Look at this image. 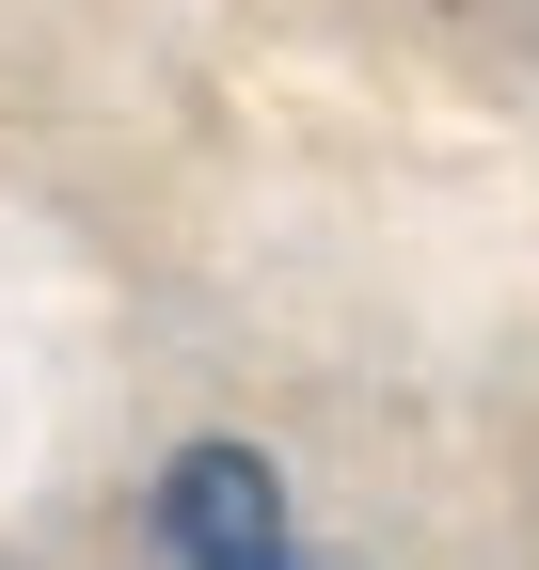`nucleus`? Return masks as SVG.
Here are the masks:
<instances>
[{"instance_id": "f257e3e1", "label": "nucleus", "mask_w": 539, "mask_h": 570, "mask_svg": "<svg viewBox=\"0 0 539 570\" xmlns=\"http://www.w3.org/2000/svg\"><path fill=\"white\" fill-rule=\"evenodd\" d=\"M175 554L190 570H270V475L238 460V444H207V460H175Z\"/></svg>"}]
</instances>
